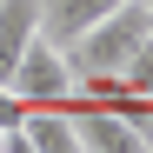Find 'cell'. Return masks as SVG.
Returning <instances> with one entry per match:
<instances>
[{"label": "cell", "instance_id": "1", "mask_svg": "<svg viewBox=\"0 0 153 153\" xmlns=\"http://www.w3.org/2000/svg\"><path fill=\"white\" fill-rule=\"evenodd\" d=\"M153 33V13L140 7V0H126V7H113L107 20H93V27L67 47L73 60V80H107V73H120L126 60H133V47Z\"/></svg>", "mask_w": 153, "mask_h": 153}, {"label": "cell", "instance_id": "2", "mask_svg": "<svg viewBox=\"0 0 153 153\" xmlns=\"http://www.w3.org/2000/svg\"><path fill=\"white\" fill-rule=\"evenodd\" d=\"M7 87L27 100V107H67V113H73V60H67V47H53V40H33L27 53L13 60Z\"/></svg>", "mask_w": 153, "mask_h": 153}, {"label": "cell", "instance_id": "3", "mask_svg": "<svg viewBox=\"0 0 153 153\" xmlns=\"http://www.w3.org/2000/svg\"><path fill=\"white\" fill-rule=\"evenodd\" d=\"M73 126H80V153H146V133L113 107H73Z\"/></svg>", "mask_w": 153, "mask_h": 153}, {"label": "cell", "instance_id": "4", "mask_svg": "<svg viewBox=\"0 0 153 153\" xmlns=\"http://www.w3.org/2000/svg\"><path fill=\"white\" fill-rule=\"evenodd\" d=\"M113 7H126V0H40V40L73 47L93 20H107Z\"/></svg>", "mask_w": 153, "mask_h": 153}, {"label": "cell", "instance_id": "5", "mask_svg": "<svg viewBox=\"0 0 153 153\" xmlns=\"http://www.w3.org/2000/svg\"><path fill=\"white\" fill-rule=\"evenodd\" d=\"M33 40H40V0H0V80Z\"/></svg>", "mask_w": 153, "mask_h": 153}, {"label": "cell", "instance_id": "6", "mask_svg": "<svg viewBox=\"0 0 153 153\" xmlns=\"http://www.w3.org/2000/svg\"><path fill=\"white\" fill-rule=\"evenodd\" d=\"M27 140H33V153H80V126H73V113L67 107H27Z\"/></svg>", "mask_w": 153, "mask_h": 153}, {"label": "cell", "instance_id": "7", "mask_svg": "<svg viewBox=\"0 0 153 153\" xmlns=\"http://www.w3.org/2000/svg\"><path fill=\"white\" fill-rule=\"evenodd\" d=\"M120 80L133 87V93H146V100H153V33H146V40L133 47V60L120 67Z\"/></svg>", "mask_w": 153, "mask_h": 153}, {"label": "cell", "instance_id": "8", "mask_svg": "<svg viewBox=\"0 0 153 153\" xmlns=\"http://www.w3.org/2000/svg\"><path fill=\"white\" fill-rule=\"evenodd\" d=\"M20 120H27V100H20L7 80H0V133H7V126H20Z\"/></svg>", "mask_w": 153, "mask_h": 153}, {"label": "cell", "instance_id": "9", "mask_svg": "<svg viewBox=\"0 0 153 153\" xmlns=\"http://www.w3.org/2000/svg\"><path fill=\"white\" fill-rule=\"evenodd\" d=\"M0 153H33V140H27V126H7V133H0Z\"/></svg>", "mask_w": 153, "mask_h": 153}, {"label": "cell", "instance_id": "10", "mask_svg": "<svg viewBox=\"0 0 153 153\" xmlns=\"http://www.w3.org/2000/svg\"><path fill=\"white\" fill-rule=\"evenodd\" d=\"M140 7H146V13H153V0H140Z\"/></svg>", "mask_w": 153, "mask_h": 153}, {"label": "cell", "instance_id": "11", "mask_svg": "<svg viewBox=\"0 0 153 153\" xmlns=\"http://www.w3.org/2000/svg\"><path fill=\"white\" fill-rule=\"evenodd\" d=\"M146 153H153V133H146Z\"/></svg>", "mask_w": 153, "mask_h": 153}]
</instances>
